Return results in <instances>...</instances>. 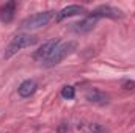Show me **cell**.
Masks as SVG:
<instances>
[{
	"label": "cell",
	"instance_id": "11",
	"mask_svg": "<svg viewBox=\"0 0 135 133\" xmlns=\"http://www.w3.org/2000/svg\"><path fill=\"white\" fill-rule=\"evenodd\" d=\"M60 94H61V97H63V99L71 100V99H74V97H75V88H74V86H69V85H68V86H63Z\"/></svg>",
	"mask_w": 135,
	"mask_h": 133
},
{
	"label": "cell",
	"instance_id": "4",
	"mask_svg": "<svg viewBox=\"0 0 135 133\" xmlns=\"http://www.w3.org/2000/svg\"><path fill=\"white\" fill-rule=\"evenodd\" d=\"M90 16L96 17V19H101V17H110V19H121L124 16V13L118 8H113L110 5H101L98 6L96 9H93L90 13Z\"/></svg>",
	"mask_w": 135,
	"mask_h": 133
},
{
	"label": "cell",
	"instance_id": "7",
	"mask_svg": "<svg viewBox=\"0 0 135 133\" xmlns=\"http://www.w3.org/2000/svg\"><path fill=\"white\" fill-rule=\"evenodd\" d=\"M16 9H17V2L16 0H9L6 3H3L0 6V21L3 24H9L14 19Z\"/></svg>",
	"mask_w": 135,
	"mask_h": 133
},
{
	"label": "cell",
	"instance_id": "9",
	"mask_svg": "<svg viewBox=\"0 0 135 133\" xmlns=\"http://www.w3.org/2000/svg\"><path fill=\"white\" fill-rule=\"evenodd\" d=\"M85 99L88 102H91V103H98V105H107L108 103V96L105 93L99 91V89H93V88L86 89Z\"/></svg>",
	"mask_w": 135,
	"mask_h": 133
},
{
	"label": "cell",
	"instance_id": "8",
	"mask_svg": "<svg viewBox=\"0 0 135 133\" xmlns=\"http://www.w3.org/2000/svg\"><path fill=\"white\" fill-rule=\"evenodd\" d=\"M83 13H86V9H85V6H82V5H69L66 8H63L61 11H58L57 13V22H61L63 19H66V17H72V16H77V14H83Z\"/></svg>",
	"mask_w": 135,
	"mask_h": 133
},
{
	"label": "cell",
	"instance_id": "5",
	"mask_svg": "<svg viewBox=\"0 0 135 133\" xmlns=\"http://www.w3.org/2000/svg\"><path fill=\"white\" fill-rule=\"evenodd\" d=\"M96 22H98V19L88 14V16H86L85 19H82L80 22L71 24V30H72L74 33H77V34H86L96 27Z\"/></svg>",
	"mask_w": 135,
	"mask_h": 133
},
{
	"label": "cell",
	"instance_id": "6",
	"mask_svg": "<svg viewBox=\"0 0 135 133\" xmlns=\"http://www.w3.org/2000/svg\"><path fill=\"white\" fill-rule=\"evenodd\" d=\"M60 44V39H57V38H54V39H49V41H46L36 52H35V60H41V61H44L54 50H55V47Z\"/></svg>",
	"mask_w": 135,
	"mask_h": 133
},
{
	"label": "cell",
	"instance_id": "1",
	"mask_svg": "<svg viewBox=\"0 0 135 133\" xmlns=\"http://www.w3.org/2000/svg\"><path fill=\"white\" fill-rule=\"evenodd\" d=\"M77 50V42L75 41H68V42H60L57 47H55V50L42 61V66L46 67H54L57 66V64H60L66 57H69L72 52H75Z\"/></svg>",
	"mask_w": 135,
	"mask_h": 133
},
{
	"label": "cell",
	"instance_id": "12",
	"mask_svg": "<svg viewBox=\"0 0 135 133\" xmlns=\"http://www.w3.org/2000/svg\"><path fill=\"white\" fill-rule=\"evenodd\" d=\"M90 132H93V133H107V130L102 127L101 124H90Z\"/></svg>",
	"mask_w": 135,
	"mask_h": 133
},
{
	"label": "cell",
	"instance_id": "2",
	"mask_svg": "<svg viewBox=\"0 0 135 133\" xmlns=\"http://www.w3.org/2000/svg\"><path fill=\"white\" fill-rule=\"evenodd\" d=\"M35 44H36V36L28 34V33H19L11 39V42L8 44V47H6L3 57H5V58H11V57H13L14 53H17L19 50H22V49H25V47H32Z\"/></svg>",
	"mask_w": 135,
	"mask_h": 133
},
{
	"label": "cell",
	"instance_id": "14",
	"mask_svg": "<svg viewBox=\"0 0 135 133\" xmlns=\"http://www.w3.org/2000/svg\"><path fill=\"white\" fill-rule=\"evenodd\" d=\"M68 124H61L60 127H58V133H65V132H68Z\"/></svg>",
	"mask_w": 135,
	"mask_h": 133
},
{
	"label": "cell",
	"instance_id": "13",
	"mask_svg": "<svg viewBox=\"0 0 135 133\" xmlns=\"http://www.w3.org/2000/svg\"><path fill=\"white\" fill-rule=\"evenodd\" d=\"M121 86L124 89H127V91H132V89H135V81L134 80H123Z\"/></svg>",
	"mask_w": 135,
	"mask_h": 133
},
{
	"label": "cell",
	"instance_id": "3",
	"mask_svg": "<svg viewBox=\"0 0 135 133\" xmlns=\"http://www.w3.org/2000/svg\"><path fill=\"white\" fill-rule=\"evenodd\" d=\"M54 17V11H42V13H36L33 16H28L27 19H24L21 22V30H36L41 28L44 25H47Z\"/></svg>",
	"mask_w": 135,
	"mask_h": 133
},
{
	"label": "cell",
	"instance_id": "10",
	"mask_svg": "<svg viewBox=\"0 0 135 133\" xmlns=\"http://www.w3.org/2000/svg\"><path fill=\"white\" fill-rule=\"evenodd\" d=\"M36 89H38V85H36L35 80H24V81L19 85V88H17V94H19L21 97L27 99V97L33 96L35 93H36Z\"/></svg>",
	"mask_w": 135,
	"mask_h": 133
}]
</instances>
